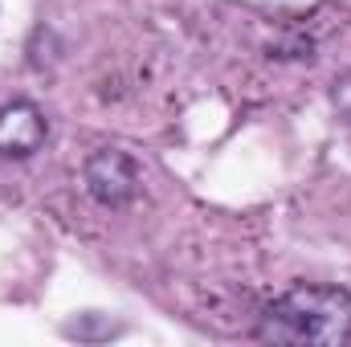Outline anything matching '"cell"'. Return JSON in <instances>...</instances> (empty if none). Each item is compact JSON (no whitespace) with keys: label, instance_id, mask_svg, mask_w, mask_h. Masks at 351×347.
Masks as SVG:
<instances>
[{"label":"cell","instance_id":"cell-1","mask_svg":"<svg viewBox=\"0 0 351 347\" xmlns=\"http://www.w3.org/2000/svg\"><path fill=\"white\" fill-rule=\"evenodd\" d=\"M254 339L262 344H327L343 347L351 344V294L339 286H315L298 282L286 294H278L254 327Z\"/></svg>","mask_w":351,"mask_h":347},{"label":"cell","instance_id":"cell-2","mask_svg":"<svg viewBox=\"0 0 351 347\" xmlns=\"http://www.w3.org/2000/svg\"><path fill=\"white\" fill-rule=\"evenodd\" d=\"M82 184H86L94 204L127 208L139 196V164L127 152H119V147H102L82 164Z\"/></svg>","mask_w":351,"mask_h":347},{"label":"cell","instance_id":"cell-3","mask_svg":"<svg viewBox=\"0 0 351 347\" xmlns=\"http://www.w3.org/2000/svg\"><path fill=\"white\" fill-rule=\"evenodd\" d=\"M49 119L37 102L12 98L0 106V160H29L45 147Z\"/></svg>","mask_w":351,"mask_h":347},{"label":"cell","instance_id":"cell-4","mask_svg":"<svg viewBox=\"0 0 351 347\" xmlns=\"http://www.w3.org/2000/svg\"><path fill=\"white\" fill-rule=\"evenodd\" d=\"M331 106H335V115L351 127V70L331 82Z\"/></svg>","mask_w":351,"mask_h":347}]
</instances>
